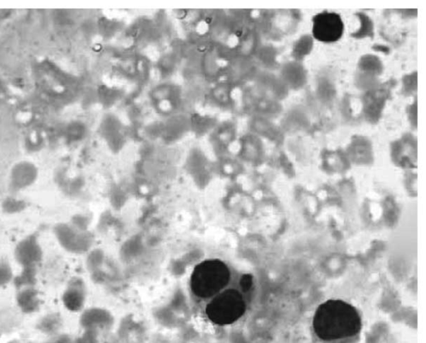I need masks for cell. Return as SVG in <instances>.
<instances>
[{
  "label": "cell",
  "mask_w": 426,
  "mask_h": 343,
  "mask_svg": "<svg viewBox=\"0 0 426 343\" xmlns=\"http://www.w3.org/2000/svg\"><path fill=\"white\" fill-rule=\"evenodd\" d=\"M313 328L321 340L345 339L358 335L362 329V319L352 305L342 300H328L317 308Z\"/></svg>",
  "instance_id": "6da1fadb"
},
{
  "label": "cell",
  "mask_w": 426,
  "mask_h": 343,
  "mask_svg": "<svg viewBox=\"0 0 426 343\" xmlns=\"http://www.w3.org/2000/svg\"><path fill=\"white\" fill-rule=\"evenodd\" d=\"M233 274L229 264L219 258L198 263L190 277V291L194 299L203 304L231 286Z\"/></svg>",
  "instance_id": "7a4b0ae2"
},
{
  "label": "cell",
  "mask_w": 426,
  "mask_h": 343,
  "mask_svg": "<svg viewBox=\"0 0 426 343\" xmlns=\"http://www.w3.org/2000/svg\"><path fill=\"white\" fill-rule=\"evenodd\" d=\"M243 291L229 286L203 303V313L214 325L226 327L240 320L247 311Z\"/></svg>",
  "instance_id": "3957f363"
},
{
  "label": "cell",
  "mask_w": 426,
  "mask_h": 343,
  "mask_svg": "<svg viewBox=\"0 0 426 343\" xmlns=\"http://www.w3.org/2000/svg\"><path fill=\"white\" fill-rule=\"evenodd\" d=\"M312 21L315 39L323 43H334L343 35L344 25L338 13L325 11L316 15Z\"/></svg>",
  "instance_id": "277c9868"
},
{
  "label": "cell",
  "mask_w": 426,
  "mask_h": 343,
  "mask_svg": "<svg viewBox=\"0 0 426 343\" xmlns=\"http://www.w3.org/2000/svg\"><path fill=\"white\" fill-rule=\"evenodd\" d=\"M42 256L40 244L34 235L23 239L16 249V260L23 269L34 267L41 260Z\"/></svg>",
  "instance_id": "5b68a950"
},
{
  "label": "cell",
  "mask_w": 426,
  "mask_h": 343,
  "mask_svg": "<svg viewBox=\"0 0 426 343\" xmlns=\"http://www.w3.org/2000/svg\"><path fill=\"white\" fill-rule=\"evenodd\" d=\"M36 176V169L31 164H20L14 168L12 173L13 189L16 190L25 189L26 187L31 185L35 182Z\"/></svg>",
  "instance_id": "8992f818"
},
{
  "label": "cell",
  "mask_w": 426,
  "mask_h": 343,
  "mask_svg": "<svg viewBox=\"0 0 426 343\" xmlns=\"http://www.w3.org/2000/svg\"><path fill=\"white\" fill-rule=\"evenodd\" d=\"M18 304L23 312L27 313L35 312L40 305V299L36 291L30 286L23 289L18 295Z\"/></svg>",
  "instance_id": "52a82bcc"
},
{
  "label": "cell",
  "mask_w": 426,
  "mask_h": 343,
  "mask_svg": "<svg viewBox=\"0 0 426 343\" xmlns=\"http://www.w3.org/2000/svg\"><path fill=\"white\" fill-rule=\"evenodd\" d=\"M13 279L11 266L7 261H0V288L11 283Z\"/></svg>",
  "instance_id": "ba28073f"
},
{
  "label": "cell",
  "mask_w": 426,
  "mask_h": 343,
  "mask_svg": "<svg viewBox=\"0 0 426 343\" xmlns=\"http://www.w3.org/2000/svg\"><path fill=\"white\" fill-rule=\"evenodd\" d=\"M253 285V277L251 274H243L241 277L239 286L244 293L249 292Z\"/></svg>",
  "instance_id": "9c48e42d"
}]
</instances>
